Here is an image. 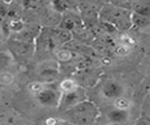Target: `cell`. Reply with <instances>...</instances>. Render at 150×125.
Returning <instances> with one entry per match:
<instances>
[{
    "mask_svg": "<svg viewBox=\"0 0 150 125\" xmlns=\"http://www.w3.org/2000/svg\"><path fill=\"white\" fill-rule=\"evenodd\" d=\"M109 120L114 124H123L127 123L128 118H129V113L127 110H112L109 112Z\"/></svg>",
    "mask_w": 150,
    "mask_h": 125,
    "instance_id": "cell-6",
    "label": "cell"
},
{
    "mask_svg": "<svg viewBox=\"0 0 150 125\" xmlns=\"http://www.w3.org/2000/svg\"><path fill=\"white\" fill-rule=\"evenodd\" d=\"M136 125H150V123H146V121H138Z\"/></svg>",
    "mask_w": 150,
    "mask_h": 125,
    "instance_id": "cell-19",
    "label": "cell"
},
{
    "mask_svg": "<svg viewBox=\"0 0 150 125\" xmlns=\"http://www.w3.org/2000/svg\"><path fill=\"white\" fill-rule=\"evenodd\" d=\"M8 46H9V49H11L12 54L14 56H18V57H23L26 55H29L33 50L32 43L18 41V40H11Z\"/></svg>",
    "mask_w": 150,
    "mask_h": 125,
    "instance_id": "cell-4",
    "label": "cell"
},
{
    "mask_svg": "<svg viewBox=\"0 0 150 125\" xmlns=\"http://www.w3.org/2000/svg\"><path fill=\"white\" fill-rule=\"evenodd\" d=\"M36 98L40 102V104L46 106H57L60 102L59 92L53 89H43L41 92L36 95Z\"/></svg>",
    "mask_w": 150,
    "mask_h": 125,
    "instance_id": "cell-3",
    "label": "cell"
},
{
    "mask_svg": "<svg viewBox=\"0 0 150 125\" xmlns=\"http://www.w3.org/2000/svg\"><path fill=\"white\" fill-rule=\"evenodd\" d=\"M115 106H116V109H118V110H127V109L130 106V103H129V100H128L127 98L118 97V98H116V100H115Z\"/></svg>",
    "mask_w": 150,
    "mask_h": 125,
    "instance_id": "cell-9",
    "label": "cell"
},
{
    "mask_svg": "<svg viewBox=\"0 0 150 125\" xmlns=\"http://www.w3.org/2000/svg\"><path fill=\"white\" fill-rule=\"evenodd\" d=\"M8 28H9L11 32H14V33L16 34V33L21 32V30L25 28V23H23V21H22L21 19L14 18V19H12V20L9 21V23H8Z\"/></svg>",
    "mask_w": 150,
    "mask_h": 125,
    "instance_id": "cell-7",
    "label": "cell"
},
{
    "mask_svg": "<svg viewBox=\"0 0 150 125\" xmlns=\"http://www.w3.org/2000/svg\"><path fill=\"white\" fill-rule=\"evenodd\" d=\"M28 89H29V91L30 92H33V93H39V92H41L42 90H43V86H42V84L41 83H39V82H34V83H30L29 84V86H28Z\"/></svg>",
    "mask_w": 150,
    "mask_h": 125,
    "instance_id": "cell-14",
    "label": "cell"
},
{
    "mask_svg": "<svg viewBox=\"0 0 150 125\" xmlns=\"http://www.w3.org/2000/svg\"><path fill=\"white\" fill-rule=\"evenodd\" d=\"M98 114L97 109L89 102H81L67 110L64 119L75 125H93Z\"/></svg>",
    "mask_w": 150,
    "mask_h": 125,
    "instance_id": "cell-1",
    "label": "cell"
},
{
    "mask_svg": "<svg viewBox=\"0 0 150 125\" xmlns=\"http://www.w3.org/2000/svg\"><path fill=\"white\" fill-rule=\"evenodd\" d=\"M102 63H103V64H109V63H110V60H109V58H103V60H102Z\"/></svg>",
    "mask_w": 150,
    "mask_h": 125,
    "instance_id": "cell-18",
    "label": "cell"
},
{
    "mask_svg": "<svg viewBox=\"0 0 150 125\" xmlns=\"http://www.w3.org/2000/svg\"><path fill=\"white\" fill-rule=\"evenodd\" d=\"M56 57L57 60L62 61V62H66V61H69L71 58V53L69 50H66V49H61L56 53Z\"/></svg>",
    "mask_w": 150,
    "mask_h": 125,
    "instance_id": "cell-10",
    "label": "cell"
},
{
    "mask_svg": "<svg viewBox=\"0 0 150 125\" xmlns=\"http://www.w3.org/2000/svg\"><path fill=\"white\" fill-rule=\"evenodd\" d=\"M116 54L117 55H120V56H124V55H127V54H129V48L128 47H124V46H118V47H116Z\"/></svg>",
    "mask_w": 150,
    "mask_h": 125,
    "instance_id": "cell-15",
    "label": "cell"
},
{
    "mask_svg": "<svg viewBox=\"0 0 150 125\" xmlns=\"http://www.w3.org/2000/svg\"><path fill=\"white\" fill-rule=\"evenodd\" d=\"M60 89H61L64 93H68V92H71V91L76 90V84H75V82H74L73 79L67 78V79H63V81L61 82Z\"/></svg>",
    "mask_w": 150,
    "mask_h": 125,
    "instance_id": "cell-8",
    "label": "cell"
},
{
    "mask_svg": "<svg viewBox=\"0 0 150 125\" xmlns=\"http://www.w3.org/2000/svg\"><path fill=\"white\" fill-rule=\"evenodd\" d=\"M11 62V55L6 54V53H0V71L7 67Z\"/></svg>",
    "mask_w": 150,
    "mask_h": 125,
    "instance_id": "cell-13",
    "label": "cell"
},
{
    "mask_svg": "<svg viewBox=\"0 0 150 125\" xmlns=\"http://www.w3.org/2000/svg\"><path fill=\"white\" fill-rule=\"evenodd\" d=\"M134 21L139 26H143V25H145V23H148V20L145 19V18H143V16H141V15H134Z\"/></svg>",
    "mask_w": 150,
    "mask_h": 125,
    "instance_id": "cell-16",
    "label": "cell"
},
{
    "mask_svg": "<svg viewBox=\"0 0 150 125\" xmlns=\"http://www.w3.org/2000/svg\"><path fill=\"white\" fill-rule=\"evenodd\" d=\"M13 81V76L11 72H0V84L2 85H7V84H11Z\"/></svg>",
    "mask_w": 150,
    "mask_h": 125,
    "instance_id": "cell-11",
    "label": "cell"
},
{
    "mask_svg": "<svg viewBox=\"0 0 150 125\" xmlns=\"http://www.w3.org/2000/svg\"><path fill=\"white\" fill-rule=\"evenodd\" d=\"M0 39H1V28H0Z\"/></svg>",
    "mask_w": 150,
    "mask_h": 125,
    "instance_id": "cell-20",
    "label": "cell"
},
{
    "mask_svg": "<svg viewBox=\"0 0 150 125\" xmlns=\"http://www.w3.org/2000/svg\"><path fill=\"white\" fill-rule=\"evenodd\" d=\"M46 125H57V119H55V118H47L46 119Z\"/></svg>",
    "mask_w": 150,
    "mask_h": 125,
    "instance_id": "cell-17",
    "label": "cell"
},
{
    "mask_svg": "<svg viewBox=\"0 0 150 125\" xmlns=\"http://www.w3.org/2000/svg\"><path fill=\"white\" fill-rule=\"evenodd\" d=\"M120 41H121L122 46H124V47H128V48L135 44V40H134L132 37H130L129 35H125V34L120 36Z\"/></svg>",
    "mask_w": 150,
    "mask_h": 125,
    "instance_id": "cell-12",
    "label": "cell"
},
{
    "mask_svg": "<svg viewBox=\"0 0 150 125\" xmlns=\"http://www.w3.org/2000/svg\"><path fill=\"white\" fill-rule=\"evenodd\" d=\"M122 92H123L122 85L116 82L107 83L103 88V93L108 98H118V97H121Z\"/></svg>",
    "mask_w": 150,
    "mask_h": 125,
    "instance_id": "cell-5",
    "label": "cell"
},
{
    "mask_svg": "<svg viewBox=\"0 0 150 125\" xmlns=\"http://www.w3.org/2000/svg\"><path fill=\"white\" fill-rule=\"evenodd\" d=\"M82 99H83V95H82V92H80L77 90L64 93L63 97H60V102H59L60 110H66L67 111V110L71 109L73 106H75L76 104L81 103Z\"/></svg>",
    "mask_w": 150,
    "mask_h": 125,
    "instance_id": "cell-2",
    "label": "cell"
}]
</instances>
